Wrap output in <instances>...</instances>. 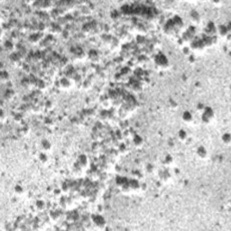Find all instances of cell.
I'll return each instance as SVG.
<instances>
[{
  "mask_svg": "<svg viewBox=\"0 0 231 231\" xmlns=\"http://www.w3.org/2000/svg\"><path fill=\"white\" fill-rule=\"evenodd\" d=\"M214 118V111L211 107H205L202 111V116H201V121L204 124H210Z\"/></svg>",
  "mask_w": 231,
  "mask_h": 231,
  "instance_id": "obj_1",
  "label": "cell"
},
{
  "mask_svg": "<svg viewBox=\"0 0 231 231\" xmlns=\"http://www.w3.org/2000/svg\"><path fill=\"white\" fill-rule=\"evenodd\" d=\"M155 63L160 69H166L169 65L168 59L163 54H158L155 59Z\"/></svg>",
  "mask_w": 231,
  "mask_h": 231,
  "instance_id": "obj_2",
  "label": "cell"
},
{
  "mask_svg": "<svg viewBox=\"0 0 231 231\" xmlns=\"http://www.w3.org/2000/svg\"><path fill=\"white\" fill-rule=\"evenodd\" d=\"M92 221H93L94 225L97 228H104L106 226V220L103 217L100 216V215H93L92 216Z\"/></svg>",
  "mask_w": 231,
  "mask_h": 231,
  "instance_id": "obj_3",
  "label": "cell"
},
{
  "mask_svg": "<svg viewBox=\"0 0 231 231\" xmlns=\"http://www.w3.org/2000/svg\"><path fill=\"white\" fill-rule=\"evenodd\" d=\"M158 176L159 179L163 182H168L172 179V175L168 170H160L158 172Z\"/></svg>",
  "mask_w": 231,
  "mask_h": 231,
  "instance_id": "obj_4",
  "label": "cell"
},
{
  "mask_svg": "<svg viewBox=\"0 0 231 231\" xmlns=\"http://www.w3.org/2000/svg\"><path fill=\"white\" fill-rule=\"evenodd\" d=\"M197 155H198V157L201 159H202V160H206L207 158H208V151H207V149L205 148L204 146H202V145H201V146H199L198 148H197Z\"/></svg>",
  "mask_w": 231,
  "mask_h": 231,
  "instance_id": "obj_5",
  "label": "cell"
},
{
  "mask_svg": "<svg viewBox=\"0 0 231 231\" xmlns=\"http://www.w3.org/2000/svg\"><path fill=\"white\" fill-rule=\"evenodd\" d=\"M182 117V120H183L185 123H187V124H190V123L193 122V120H194V117H193L192 114L188 110L184 111V112L182 113V117Z\"/></svg>",
  "mask_w": 231,
  "mask_h": 231,
  "instance_id": "obj_6",
  "label": "cell"
},
{
  "mask_svg": "<svg viewBox=\"0 0 231 231\" xmlns=\"http://www.w3.org/2000/svg\"><path fill=\"white\" fill-rule=\"evenodd\" d=\"M128 185H129L131 191H137V190H139V188H141V184L138 181V180L136 179L128 181Z\"/></svg>",
  "mask_w": 231,
  "mask_h": 231,
  "instance_id": "obj_7",
  "label": "cell"
},
{
  "mask_svg": "<svg viewBox=\"0 0 231 231\" xmlns=\"http://www.w3.org/2000/svg\"><path fill=\"white\" fill-rule=\"evenodd\" d=\"M133 143H134L135 146L137 147V148H140V147H142L144 145L143 137L138 136V135H136V136H135L134 138H133Z\"/></svg>",
  "mask_w": 231,
  "mask_h": 231,
  "instance_id": "obj_8",
  "label": "cell"
},
{
  "mask_svg": "<svg viewBox=\"0 0 231 231\" xmlns=\"http://www.w3.org/2000/svg\"><path fill=\"white\" fill-rule=\"evenodd\" d=\"M173 162H174V159H173V157H172L171 155H166V156L164 157L163 161H162V163H163V165H164V166H167V167L172 166V164H173Z\"/></svg>",
  "mask_w": 231,
  "mask_h": 231,
  "instance_id": "obj_9",
  "label": "cell"
},
{
  "mask_svg": "<svg viewBox=\"0 0 231 231\" xmlns=\"http://www.w3.org/2000/svg\"><path fill=\"white\" fill-rule=\"evenodd\" d=\"M41 147H42V149L45 152L50 151L52 149V144L49 140L47 139H43L41 143Z\"/></svg>",
  "mask_w": 231,
  "mask_h": 231,
  "instance_id": "obj_10",
  "label": "cell"
},
{
  "mask_svg": "<svg viewBox=\"0 0 231 231\" xmlns=\"http://www.w3.org/2000/svg\"><path fill=\"white\" fill-rule=\"evenodd\" d=\"M78 164L80 167H85L88 164V157L85 155H80L78 158Z\"/></svg>",
  "mask_w": 231,
  "mask_h": 231,
  "instance_id": "obj_11",
  "label": "cell"
},
{
  "mask_svg": "<svg viewBox=\"0 0 231 231\" xmlns=\"http://www.w3.org/2000/svg\"><path fill=\"white\" fill-rule=\"evenodd\" d=\"M191 21L193 22V23H196L198 24L200 21H201V15H200V14L198 13L197 11H195V10H193V11L191 12Z\"/></svg>",
  "mask_w": 231,
  "mask_h": 231,
  "instance_id": "obj_12",
  "label": "cell"
},
{
  "mask_svg": "<svg viewBox=\"0 0 231 231\" xmlns=\"http://www.w3.org/2000/svg\"><path fill=\"white\" fill-rule=\"evenodd\" d=\"M218 31L221 36H227V35H229V29H228V27H227L226 25H219Z\"/></svg>",
  "mask_w": 231,
  "mask_h": 231,
  "instance_id": "obj_13",
  "label": "cell"
},
{
  "mask_svg": "<svg viewBox=\"0 0 231 231\" xmlns=\"http://www.w3.org/2000/svg\"><path fill=\"white\" fill-rule=\"evenodd\" d=\"M21 59L22 57L20 56L19 53H12L10 55V60L13 63H15V64H18V63L21 62Z\"/></svg>",
  "mask_w": 231,
  "mask_h": 231,
  "instance_id": "obj_14",
  "label": "cell"
},
{
  "mask_svg": "<svg viewBox=\"0 0 231 231\" xmlns=\"http://www.w3.org/2000/svg\"><path fill=\"white\" fill-rule=\"evenodd\" d=\"M178 138H179V140L180 141H181V142L186 141L187 138H188L187 132H186L185 130H183V129L180 130V131L178 132Z\"/></svg>",
  "mask_w": 231,
  "mask_h": 231,
  "instance_id": "obj_15",
  "label": "cell"
},
{
  "mask_svg": "<svg viewBox=\"0 0 231 231\" xmlns=\"http://www.w3.org/2000/svg\"><path fill=\"white\" fill-rule=\"evenodd\" d=\"M221 140H222V142H223L224 145H230V143H231V136H230V134H229V133H225V134L222 136Z\"/></svg>",
  "mask_w": 231,
  "mask_h": 231,
  "instance_id": "obj_16",
  "label": "cell"
},
{
  "mask_svg": "<svg viewBox=\"0 0 231 231\" xmlns=\"http://www.w3.org/2000/svg\"><path fill=\"white\" fill-rule=\"evenodd\" d=\"M15 93L14 90H7L6 91V93H5V98L7 100H13L14 97H15Z\"/></svg>",
  "mask_w": 231,
  "mask_h": 231,
  "instance_id": "obj_17",
  "label": "cell"
},
{
  "mask_svg": "<svg viewBox=\"0 0 231 231\" xmlns=\"http://www.w3.org/2000/svg\"><path fill=\"white\" fill-rule=\"evenodd\" d=\"M60 85L62 87L63 89H68L70 86H71V82L68 79H61V81H60Z\"/></svg>",
  "mask_w": 231,
  "mask_h": 231,
  "instance_id": "obj_18",
  "label": "cell"
},
{
  "mask_svg": "<svg viewBox=\"0 0 231 231\" xmlns=\"http://www.w3.org/2000/svg\"><path fill=\"white\" fill-rule=\"evenodd\" d=\"M35 207H36V208L38 210L42 211V210H43L44 208H45V203H44V201H38L36 202V204H35Z\"/></svg>",
  "mask_w": 231,
  "mask_h": 231,
  "instance_id": "obj_19",
  "label": "cell"
},
{
  "mask_svg": "<svg viewBox=\"0 0 231 231\" xmlns=\"http://www.w3.org/2000/svg\"><path fill=\"white\" fill-rule=\"evenodd\" d=\"M15 193L16 195H18V196H20V195H22L24 193V189L23 187H22L21 185H16L15 186Z\"/></svg>",
  "mask_w": 231,
  "mask_h": 231,
  "instance_id": "obj_20",
  "label": "cell"
},
{
  "mask_svg": "<svg viewBox=\"0 0 231 231\" xmlns=\"http://www.w3.org/2000/svg\"><path fill=\"white\" fill-rule=\"evenodd\" d=\"M39 160H40V162H42V163H46V162H48V157H47V155H46V153H40V155H39Z\"/></svg>",
  "mask_w": 231,
  "mask_h": 231,
  "instance_id": "obj_21",
  "label": "cell"
},
{
  "mask_svg": "<svg viewBox=\"0 0 231 231\" xmlns=\"http://www.w3.org/2000/svg\"><path fill=\"white\" fill-rule=\"evenodd\" d=\"M126 182H127V181H126V179L125 177H117V185L122 186V185H124L125 183H126Z\"/></svg>",
  "mask_w": 231,
  "mask_h": 231,
  "instance_id": "obj_22",
  "label": "cell"
},
{
  "mask_svg": "<svg viewBox=\"0 0 231 231\" xmlns=\"http://www.w3.org/2000/svg\"><path fill=\"white\" fill-rule=\"evenodd\" d=\"M5 48H6V50L9 51V52L13 51L14 50V44H13V42H6V43H5Z\"/></svg>",
  "mask_w": 231,
  "mask_h": 231,
  "instance_id": "obj_23",
  "label": "cell"
},
{
  "mask_svg": "<svg viewBox=\"0 0 231 231\" xmlns=\"http://www.w3.org/2000/svg\"><path fill=\"white\" fill-rule=\"evenodd\" d=\"M36 85L37 87H38L39 90H42V89L45 88V84H44V82L42 81V80H36Z\"/></svg>",
  "mask_w": 231,
  "mask_h": 231,
  "instance_id": "obj_24",
  "label": "cell"
},
{
  "mask_svg": "<svg viewBox=\"0 0 231 231\" xmlns=\"http://www.w3.org/2000/svg\"><path fill=\"white\" fill-rule=\"evenodd\" d=\"M14 119H15V122H17V123L22 122V120H23V115L22 114H16L15 116V117H14Z\"/></svg>",
  "mask_w": 231,
  "mask_h": 231,
  "instance_id": "obj_25",
  "label": "cell"
},
{
  "mask_svg": "<svg viewBox=\"0 0 231 231\" xmlns=\"http://www.w3.org/2000/svg\"><path fill=\"white\" fill-rule=\"evenodd\" d=\"M8 73L6 72V71H2L1 72V80H3V81H6V80H8Z\"/></svg>",
  "mask_w": 231,
  "mask_h": 231,
  "instance_id": "obj_26",
  "label": "cell"
},
{
  "mask_svg": "<svg viewBox=\"0 0 231 231\" xmlns=\"http://www.w3.org/2000/svg\"><path fill=\"white\" fill-rule=\"evenodd\" d=\"M39 40H40V37H39L38 35H32V36H31V38H30V41L32 42H39Z\"/></svg>",
  "mask_w": 231,
  "mask_h": 231,
  "instance_id": "obj_27",
  "label": "cell"
},
{
  "mask_svg": "<svg viewBox=\"0 0 231 231\" xmlns=\"http://www.w3.org/2000/svg\"><path fill=\"white\" fill-rule=\"evenodd\" d=\"M29 131H30V130H29V128L27 127V126H24V127L21 128V131L20 132H21L22 136H26V135L29 133Z\"/></svg>",
  "mask_w": 231,
  "mask_h": 231,
  "instance_id": "obj_28",
  "label": "cell"
},
{
  "mask_svg": "<svg viewBox=\"0 0 231 231\" xmlns=\"http://www.w3.org/2000/svg\"><path fill=\"white\" fill-rule=\"evenodd\" d=\"M44 123H45V125L47 126H52V125H53V121H52V119L50 118V117H47V118H45V120H44Z\"/></svg>",
  "mask_w": 231,
  "mask_h": 231,
  "instance_id": "obj_29",
  "label": "cell"
},
{
  "mask_svg": "<svg viewBox=\"0 0 231 231\" xmlns=\"http://www.w3.org/2000/svg\"><path fill=\"white\" fill-rule=\"evenodd\" d=\"M169 105H170V107H172V108H176V107H178L177 102H176L175 100H170V101H169Z\"/></svg>",
  "mask_w": 231,
  "mask_h": 231,
  "instance_id": "obj_30",
  "label": "cell"
},
{
  "mask_svg": "<svg viewBox=\"0 0 231 231\" xmlns=\"http://www.w3.org/2000/svg\"><path fill=\"white\" fill-rule=\"evenodd\" d=\"M146 172H148V173H152V172H153V166L152 164H148L146 166Z\"/></svg>",
  "mask_w": 231,
  "mask_h": 231,
  "instance_id": "obj_31",
  "label": "cell"
},
{
  "mask_svg": "<svg viewBox=\"0 0 231 231\" xmlns=\"http://www.w3.org/2000/svg\"><path fill=\"white\" fill-rule=\"evenodd\" d=\"M183 53L185 54L186 56H189L191 54V48L189 47H184L183 48Z\"/></svg>",
  "mask_w": 231,
  "mask_h": 231,
  "instance_id": "obj_32",
  "label": "cell"
},
{
  "mask_svg": "<svg viewBox=\"0 0 231 231\" xmlns=\"http://www.w3.org/2000/svg\"><path fill=\"white\" fill-rule=\"evenodd\" d=\"M119 151L121 152V153H125V152H126V146L124 145V144H121L120 146H119Z\"/></svg>",
  "mask_w": 231,
  "mask_h": 231,
  "instance_id": "obj_33",
  "label": "cell"
},
{
  "mask_svg": "<svg viewBox=\"0 0 231 231\" xmlns=\"http://www.w3.org/2000/svg\"><path fill=\"white\" fill-rule=\"evenodd\" d=\"M52 103L51 101H49V100H48V101L45 103V108L52 109Z\"/></svg>",
  "mask_w": 231,
  "mask_h": 231,
  "instance_id": "obj_34",
  "label": "cell"
},
{
  "mask_svg": "<svg viewBox=\"0 0 231 231\" xmlns=\"http://www.w3.org/2000/svg\"><path fill=\"white\" fill-rule=\"evenodd\" d=\"M204 107H205V106L203 105L202 103H200V104H198V106H197V109H198V110H199V111H201V112H202V111H203V109H204Z\"/></svg>",
  "mask_w": 231,
  "mask_h": 231,
  "instance_id": "obj_35",
  "label": "cell"
},
{
  "mask_svg": "<svg viewBox=\"0 0 231 231\" xmlns=\"http://www.w3.org/2000/svg\"><path fill=\"white\" fill-rule=\"evenodd\" d=\"M23 70L25 71V72H29V71H30V68H29V65L27 64H25L23 66Z\"/></svg>",
  "mask_w": 231,
  "mask_h": 231,
  "instance_id": "obj_36",
  "label": "cell"
},
{
  "mask_svg": "<svg viewBox=\"0 0 231 231\" xmlns=\"http://www.w3.org/2000/svg\"><path fill=\"white\" fill-rule=\"evenodd\" d=\"M4 119H5V113H4V111H1V121H4Z\"/></svg>",
  "mask_w": 231,
  "mask_h": 231,
  "instance_id": "obj_37",
  "label": "cell"
}]
</instances>
